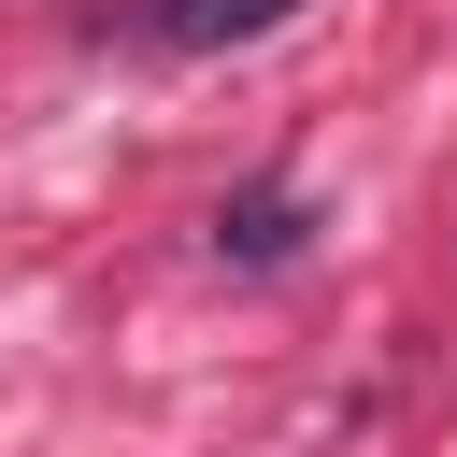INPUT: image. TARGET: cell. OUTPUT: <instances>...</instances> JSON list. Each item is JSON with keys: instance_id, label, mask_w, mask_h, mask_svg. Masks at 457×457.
Segmentation results:
<instances>
[{"instance_id": "6da1fadb", "label": "cell", "mask_w": 457, "mask_h": 457, "mask_svg": "<svg viewBox=\"0 0 457 457\" xmlns=\"http://www.w3.org/2000/svg\"><path fill=\"white\" fill-rule=\"evenodd\" d=\"M300 0H143V43L157 57H214V43H257V29H286Z\"/></svg>"}, {"instance_id": "7a4b0ae2", "label": "cell", "mask_w": 457, "mask_h": 457, "mask_svg": "<svg viewBox=\"0 0 457 457\" xmlns=\"http://www.w3.org/2000/svg\"><path fill=\"white\" fill-rule=\"evenodd\" d=\"M286 243H300V200H286V186H243V200L214 214V257H243V271H271Z\"/></svg>"}]
</instances>
